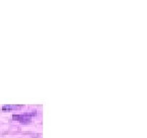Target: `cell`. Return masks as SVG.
Here are the masks:
<instances>
[{"label": "cell", "instance_id": "1", "mask_svg": "<svg viewBox=\"0 0 147 138\" xmlns=\"http://www.w3.org/2000/svg\"><path fill=\"white\" fill-rule=\"evenodd\" d=\"M12 119L16 120V121L23 123V124H28V123H30V121H31V117L28 116L27 114L26 115H13Z\"/></svg>", "mask_w": 147, "mask_h": 138}, {"label": "cell", "instance_id": "2", "mask_svg": "<svg viewBox=\"0 0 147 138\" xmlns=\"http://www.w3.org/2000/svg\"><path fill=\"white\" fill-rule=\"evenodd\" d=\"M18 107H19V105H10V104H8V105H4L2 108L5 110V109H16Z\"/></svg>", "mask_w": 147, "mask_h": 138}]
</instances>
